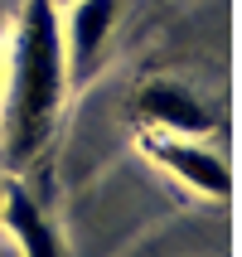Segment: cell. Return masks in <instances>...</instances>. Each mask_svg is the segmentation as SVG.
<instances>
[{"mask_svg": "<svg viewBox=\"0 0 242 257\" xmlns=\"http://www.w3.org/2000/svg\"><path fill=\"white\" fill-rule=\"evenodd\" d=\"M116 5L121 0H78L73 5V20H68V78H87L97 68V54L107 34L116 25Z\"/></svg>", "mask_w": 242, "mask_h": 257, "instance_id": "5b68a950", "label": "cell"}, {"mask_svg": "<svg viewBox=\"0 0 242 257\" xmlns=\"http://www.w3.org/2000/svg\"><path fill=\"white\" fill-rule=\"evenodd\" d=\"M150 156H155L174 180H184L189 189H199L208 199H232V175H228V165H223L213 151L189 146V141H150Z\"/></svg>", "mask_w": 242, "mask_h": 257, "instance_id": "3957f363", "label": "cell"}, {"mask_svg": "<svg viewBox=\"0 0 242 257\" xmlns=\"http://www.w3.org/2000/svg\"><path fill=\"white\" fill-rule=\"evenodd\" d=\"M0 223L10 228L20 257H63V238L25 189H0Z\"/></svg>", "mask_w": 242, "mask_h": 257, "instance_id": "277c9868", "label": "cell"}, {"mask_svg": "<svg viewBox=\"0 0 242 257\" xmlns=\"http://www.w3.org/2000/svg\"><path fill=\"white\" fill-rule=\"evenodd\" d=\"M68 92V54L54 0H25L10 54V107H5V156L29 165L54 136L58 107Z\"/></svg>", "mask_w": 242, "mask_h": 257, "instance_id": "6da1fadb", "label": "cell"}, {"mask_svg": "<svg viewBox=\"0 0 242 257\" xmlns=\"http://www.w3.org/2000/svg\"><path fill=\"white\" fill-rule=\"evenodd\" d=\"M136 112L170 136H199V131L213 126V112L179 83H145L136 92Z\"/></svg>", "mask_w": 242, "mask_h": 257, "instance_id": "7a4b0ae2", "label": "cell"}]
</instances>
